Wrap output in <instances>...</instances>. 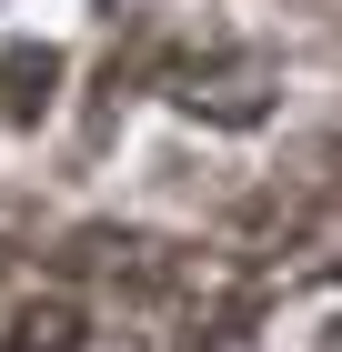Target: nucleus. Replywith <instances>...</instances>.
Here are the masks:
<instances>
[{
    "label": "nucleus",
    "mask_w": 342,
    "mask_h": 352,
    "mask_svg": "<svg viewBox=\"0 0 342 352\" xmlns=\"http://www.w3.org/2000/svg\"><path fill=\"white\" fill-rule=\"evenodd\" d=\"M272 60L262 51H211V60H171V101L202 111V121H232V131H252L272 111Z\"/></svg>",
    "instance_id": "f257e3e1"
},
{
    "label": "nucleus",
    "mask_w": 342,
    "mask_h": 352,
    "mask_svg": "<svg viewBox=\"0 0 342 352\" xmlns=\"http://www.w3.org/2000/svg\"><path fill=\"white\" fill-rule=\"evenodd\" d=\"M51 101H61V51L51 41H10V51H0V121L30 131Z\"/></svg>",
    "instance_id": "f03ea898"
},
{
    "label": "nucleus",
    "mask_w": 342,
    "mask_h": 352,
    "mask_svg": "<svg viewBox=\"0 0 342 352\" xmlns=\"http://www.w3.org/2000/svg\"><path fill=\"white\" fill-rule=\"evenodd\" d=\"M0 352H81V302L71 292H21L0 312Z\"/></svg>",
    "instance_id": "7ed1b4c3"
}]
</instances>
